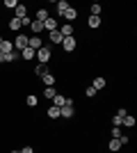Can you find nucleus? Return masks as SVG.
I'll return each mask as SVG.
<instances>
[{
  "instance_id": "20",
  "label": "nucleus",
  "mask_w": 137,
  "mask_h": 153,
  "mask_svg": "<svg viewBox=\"0 0 137 153\" xmlns=\"http://www.w3.org/2000/svg\"><path fill=\"white\" fill-rule=\"evenodd\" d=\"M69 7H71V5H69L66 0H57V2H55V9H57V14H59V16H62V14H64L66 9H69Z\"/></svg>"
},
{
  "instance_id": "34",
  "label": "nucleus",
  "mask_w": 137,
  "mask_h": 153,
  "mask_svg": "<svg viewBox=\"0 0 137 153\" xmlns=\"http://www.w3.org/2000/svg\"><path fill=\"white\" fill-rule=\"evenodd\" d=\"M0 64H7V55L5 53H0Z\"/></svg>"
},
{
  "instance_id": "9",
  "label": "nucleus",
  "mask_w": 137,
  "mask_h": 153,
  "mask_svg": "<svg viewBox=\"0 0 137 153\" xmlns=\"http://www.w3.org/2000/svg\"><path fill=\"white\" fill-rule=\"evenodd\" d=\"M41 82H44L46 87H53V85L57 82V76H55V73H50V71H48V73H44V76H41Z\"/></svg>"
},
{
  "instance_id": "12",
  "label": "nucleus",
  "mask_w": 137,
  "mask_h": 153,
  "mask_svg": "<svg viewBox=\"0 0 137 153\" xmlns=\"http://www.w3.org/2000/svg\"><path fill=\"white\" fill-rule=\"evenodd\" d=\"M105 85H107V80H105V78H101V76H96V78H94V80H91V87H94V89H96V91L105 89Z\"/></svg>"
},
{
  "instance_id": "30",
  "label": "nucleus",
  "mask_w": 137,
  "mask_h": 153,
  "mask_svg": "<svg viewBox=\"0 0 137 153\" xmlns=\"http://www.w3.org/2000/svg\"><path fill=\"white\" fill-rule=\"evenodd\" d=\"M30 23H32V19H30V16H25V19L21 21V27H30Z\"/></svg>"
},
{
  "instance_id": "14",
  "label": "nucleus",
  "mask_w": 137,
  "mask_h": 153,
  "mask_svg": "<svg viewBox=\"0 0 137 153\" xmlns=\"http://www.w3.org/2000/svg\"><path fill=\"white\" fill-rule=\"evenodd\" d=\"M27 46H30V48H32V51H39L41 46H44V41H41V37H30V41H27Z\"/></svg>"
},
{
  "instance_id": "4",
  "label": "nucleus",
  "mask_w": 137,
  "mask_h": 153,
  "mask_svg": "<svg viewBox=\"0 0 137 153\" xmlns=\"http://www.w3.org/2000/svg\"><path fill=\"white\" fill-rule=\"evenodd\" d=\"M59 117L62 119H73L76 117V103H69L64 108H59Z\"/></svg>"
},
{
  "instance_id": "33",
  "label": "nucleus",
  "mask_w": 137,
  "mask_h": 153,
  "mask_svg": "<svg viewBox=\"0 0 137 153\" xmlns=\"http://www.w3.org/2000/svg\"><path fill=\"white\" fill-rule=\"evenodd\" d=\"M119 135H121V130H119V128H112V137H114V140H117Z\"/></svg>"
},
{
  "instance_id": "29",
  "label": "nucleus",
  "mask_w": 137,
  "mask_h": 153,
  "mask_svg": "<svg viewBox=\"0 0 137 153\" xmlns=\"http://www.w3.org/2000/svg\"><path fill=\"white\" fill-rule=\"evenodd\" d=\"M85 96H87V98H94V96H96V89H94V87H87V89H85Z\"/></svg>"
},
{
  "instance_id": "19",
  "label": "nucleus",
  "mask_w": 137,
  "mask_h": 153,
  "mask_svg": "<svg viewBox=\"0 0 137 153\" xmlns=\"http://www.w3.org/2000/svg\"><path fill=\"white\" fill-rule=\"evenodd\" d=\"M107 149H110V153H119V151H121L124 146L119 144V140H114V137H112V140L107 142Z\"/></svg>"
},
{
  "instance_id": "16",
  "label": "nucleus",
  "mask_w": 137,
  "mask_h": 153,
  "mask_svg": "<svg viewBox=\"0 0 137 153\" xmlns=\"http://www.w3.org/2000/svg\"><path fill=\"white\" fill-rule=\"evenodd\" d=\"M48 16H50V14H48V9H46V7H39V9H37V14H34V21H41V23H44Z\"/></svg>"
},
{
  "instance_id": "26",
  "label": "nucleus",
  "mask_w": 137,
  "mask_h": 153,
  "mask_svg": "<svg viewBox=\"0 0 137 153\" xmlns=\"http://www.w3.org/2000/svg\"><path fill=\"white\" fill-rule=\"evenodd\" d=\"M101 12H103V7L98 5V2H94V5L89 7V16H101Z\"/></svg>"
},
{
  "instance_id": "18",
  "label": "nucleus",
  "mask_w": 137,
  "mask_h": 153,
  "mask_svg": "<svg viewBox=\"0 0 137 153\" xmlns=\"http://www.w3.org/2000/svg\"><path fill=\"white\" fill-rule=\"evenodd\" d=\"M7 27H9L12 32H16V34H19V32H21V21L12 16V19H9V23H7Z\"/></svg>"
},
{
  "instance_id": "22",
  "label": "nucleus",
  "mask_w": 137,
  "mask_h": 153,
  "mask_svg": "<svg viewBox=\"0 0 137 153\" xmlns=\"http://www.w3.org/2000/svg\"><path fill=\"white\" fill-rule=\"evenodd\" d=\"M0 53H14V44L12 41H7V39H2V44H0Z\"/></svg>"
},
{
  "instance_id": "28",
  "label": "nucleus",
  "mask_w": 137,
  "mask_h": 153,
  "mask_svg": "<svg viewBox=\"0 0 137 153\" xmlns=\"http://www.w3.org/2000/svg\"><path fill=\"white\" fill-rule=\"evenodd\" d=\"M19 0H5V9H16Z\"/></svg>"
},
{
  "instance_id": "31",
  "label": "nucleus",
  "mask_w": 137,
  "mask_h": 153,
  "mask_svg": "<svg viewBox=\"0 0 137 153\" xmlns=\"http://www.w3.org/2000/svg\"><path fill=\"white\" fill-rule=\"evenodd\" d=\"M126 114H128V110H126V108H119V110H117V117H121V119H124Z\"/></svg>"
},
{
  "instance_id": "10",
  "label": "nucleus",
  "mask_w": 137,
  "mask_h": 153,
  "mask_svg": "<svg viewBox=\"0 0 137 153\" xmlns=\"http://www.w3.org/2000/svg\"><path fill=\"white\" fill-rule=\"evenodd\" d=\"M59 32H62V37H73L76 34V25L73 23H64V25L59 27Z\"/></svg>"
},
{
  "instance_id": "1",
  "label": "nucleus",
  "mask_w": 137,
  "mask_h": 153,
  "mask_svg": "<svg viewBox=\"0 0 137 153\" xmlns=\"http://www.w3.org/2000/svg\"><path fill=\"white\" fill-rule=\"evenodd\" d=\"M34 59H37L39 64H48L53 59V48L50 46H41L39 51H37V55H34Z\"/></svg>"
},
{
  "instance_id": "5",
  "label": "nucleus",
  "mask_w": 137,
  "mask_h": 153,
  "mask_svg": "<svg viewBox=\"0 0 137 153\" xmlns=\"http://www.w3.org/2000/svg\"><path fill=\"white\" fill-rule=\"evenodd\" d=\"M69 103H76V101L69 98V96H64V94H59V91H57V96L53 98V105H55V108H64V105H69Z\"/></svg>"
},
{
  "instance_id": "17",
  "label": "nucleus",
  "mask_w": 137,
  "mask_h": 153,
  "mask_svg": "<svg viewBox=\"0 0 137 153\" xmlns=\"http://www.w3.org/2000/svg\"><path fill=\"white\" fill-rule=\"evenodd\" d=\"M34 55H37V51H32L30 46L21 51V59H27V62H30V59H34Z\"/></svg>"
},
{
  "instance_id": "7",
  "label": "nucleus",
  "mask_w": 137,
  "mask_h": 153,
  "mask_svg": "<svg viewBox=\"0 0 137 153\" xmlns=\"http://www.w3.org/2000/svg\"><path fill=\"white\" fill-rule=\"evenodd\" d=\"M62 16H64V21H66V23H73V21H76V19L80 16V12L76 9V7H69V9H66V12L62 14Z\"/></svg>"
},
{
  "instance_id": "23",
  "label": "nucleus",
  "mask_w": 137,
  "mask_h": 153,
  "mask_svg": "<svg viewBox=\"0 0 137 153\" xmlns=\"http://www.w3.org/2000/svg\"><path fill=\"white\" fill-rule=\"evenodd\" d=\"M135 123H137V119H135L133 114H126L124 119H121V126H126V128H133Z\"/></svg>"
},
{
  "instance_id": "11",
  "label": "nucleus",
  "mask_w": 137,
  "mask_h": 153,
  "mask_svg": "<svg viewBox=\"0 0 137 153\" xmlns=\"http://www.w3.org/2000/svg\"><path fill=\"white\" fill-rule=\"evenodd\" d=\"M48 41L59 46L62 41H64V37H62V32H59V30H55V32H48Z\"/></svg>"
},
{
  "instance_id": "36",
  "label": "nucleus",
  "mask_w": 137,
  "mask_h": 153,
  "mask_svg": "<svg viewBox=\"0 0 137 153\" xmlns=\"http://www.w3.org/2000/svg\"><path fill=\"white\" fill-rule=\"evenodd\" d=\"M0 44H2V34H0Z\"/></svg>"
},
{
  "instance_id": "2",
  "label": "nucleus",
  "mask_w": 137,
  "mask_h": 153,
  "mask_svg": "<svg viewBox=\"0 0 137 153\" xmlns=\"http://www.w3.org/2000/svg\"><path fill=\"white\" fill-rule=\"evenodd\" d=\"M27 41H30V37H27L25 32H19V34H16V39L12 41V44H14V51L21 53L23 48H27Z\"/></svg>"
},
{
  "instance_id": "8",
  "label": "nucleus",
  "mask_w": 137,
  "mask_h": 153,
  "mask_svg": "<svg viewBox=\"0 0 137 153\" xmlns=\"http://www.w3.org/2000/svg\"><path fill=\"white\" fill-rule=\"evenodd\" d=\"M27 16V7L23 5V2H19L16 5V9H14V19H19V21H23Z\"/></svg>"
},
{
  "instance_id": "24",
  "label": "nucleus",
  "mask_w": 137,
  "mask_h": 153,
  "mask_svg": "<svg viewBox=\"0 0 137 153\" xmlns=\"http://www.w3.org/2000/svg\"><path fill=\"white\" fill-rule=\"evenodd\" d=\"M46 117H48V119H59V108L50 105V108L46 110Z\"/></svg>"
},
{
  "instance_id": "25",
  "label": "nucleus",
  "mask_w": 137,
  "mask_h": 153,
  "mask_svg": "<svg viewBox=\"0 0 137 153\" xmlns=\"http://www.w3.org/2000/svg\"><path fill=\"white\" fill-rule=\"evenodd\" d=\"M44 73H48V64H37V66H34V76L41 78Z\"/></svg>"
},
{
  "instance_id": "6",
  "label": "nucleus",
  "mask_w": 137,
  "mask_h": 153,
  "mask_svg": "<svg viewBox=\"0 0 137 153\" xmlns=\"http://www.w3.org/2000/svg\"><path fill=\"white\" fill-rule=\"evenodd\" d=\"M44 30H46V32H55V30H59L57 19H55V16H48V19L44 21Z\"/></svg>"
},
{
  "instance_id": "27",
  "label": "nucleus",
  "mask_w": 137,
  "mask_h": 153,
  "mask_svg": "<svg viewBox=\"0 0 137 153\" xmlns=\"http://www.w3.org/2000/svg\"><path fill=\"white\" fill-rule=\"evenodd\" d=\"M55 96H57V89H55V87H46V89H44V98H50V101H53Z\"/></svg>"
},
{
  "instance_id": "3",
  "label": "nucleus",
  "mask_w": 137,
  "mask_h": 153,
  "mask_svg": "<svg viewBox=\"0 0 137 153\" xmlns=\"http://www.w3.org/2000/svg\"><path fill=\"white\" fill-rule=\"evenodd\" d=\"M62 48H64L66 53H73L76 48H78V37L73 34V37H64V41H62Z\"/></svg>"
},
{
  "instance_id": "13",
  "label": "nucleus",
  "mask_w": 137,
  "mask_h": 153,
  "mask_svg": "<svg viewBox=\"0 0 137 153\" xmlns=\"http://www.w3.org/2000/svg\"><path fill=\"white\" fill-rule=\"evenodd\" d=\"M30 30H32L34 37H39L41 32H44V23H41V21H34V19H32V23H30Z\"/></svg>"
},
{
  "instance_id": "15",
  "label": "nucleus",
  "mask_w": 137,
  "mask_h": 153,
  "mask_svg": "<svg viewBox=\"0 0 137 153\" xmlns=\"http://www.w3.org/2000/svg\"><path fill=\"white\" fill-rule=\"evenodd\" d=\"M25 105L27 108H37V105H39V96L37 94H27L25 96Z\"/></svg>"
},
{
  "instance_id": "21",
  "label": "nucleus",
  "mask_w": 137,
  "mask_h": 153,
  "mask_svg": "<svg viewBox=\"0 0 137 153\" xmlns=\"http://www.w3.org/2000/svg\"><path fill=\"white\" fill-rule=\"evenodd\" d=\"M87 25H89L91 30H98V27H101V16H89V19H87Z\"/></svg>"
},
{
  "instance_id": "32",
  "label": "nucleus",
  "mask_w": 137,
  "mask_h": 153,
  "mask_svg": "<svg viewBox=\"0 0 137 153\" xmlns=\"http://www.w3.org/2000/svg\"><path fill=\"white\" fill-rule=\"evenodd\" d=\"M21 153H34V149L32 146H23V149H21Z\"/></svg>"
},
{
  "instance_id": "35",
  "label": "nucleus",
  "mask_w": 137,
  "mask_h": 153,
  "mask_svg": "<svg viewBox=\"0 0 137 153\" xmlns=\"http://www.w3.org/2000/svg\"><path fill=\"white\" fill-rule=\"evenodd\" d=\"M9 153H21V151H9Z\"/></svg>"
}]
</instances>
